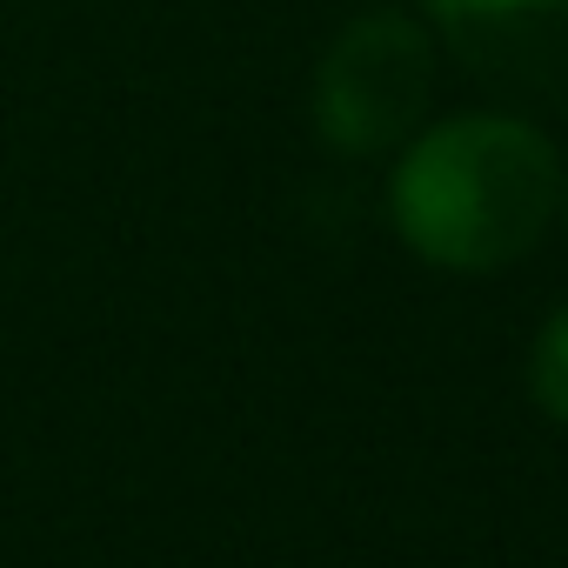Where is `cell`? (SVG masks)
I'll return each mask as SVG.
<instances>
[{
    "label": "cell",
    "mask_w": 568,
    "mask_h": 568,
    "mask_svg": "<svg viewBox=\"0 0 568 568\" xmlns=\"http://www.w3.org/2000/svg\"><path fill=\"white\" fill-rule=\"evenodd\" d=\"M435 41L515 108H568V0H422Z\"/></svg>",
    "instance_id": "3957f363"
},
{
    "label": "cell",
    "mask_w": 568,
    "mask_h": 568,
    "mask_svg": "<svg viewBox=\"0 0 568 568\" xmlns=\"http://www.w3.org/2000/svg\"><path fill=\"white\" fill-rule=\"evenodd\" d=\"M528 402H535L555 428H568V308H555L548 328H541L535 348H528Z\"/></svg>",
    "instance_id": "277c9868"
},
{
    "label": "cell",
    "mask_w": 568,
    "mask_h": 568,
    "mask_svg": "<svg viewBox=\"0 0 568 568\" xmlns=\"http://www.w3.org/2000/svg\"><path fill=\"white\" fill-rule=\"evenodd\" d=\"M435 94V41L408 14H362L315 68V134L335 154H388Z\"/></svg>",
    "instance_id": "7a4b0ae2"
},
{
    "label": "cell",
    "mask_w": 568,
    "mask_h": 568,
    "mask_svg": "<svg viewBox=\"0 0 568 568\" xmlns=\"http://www.w3.org/2000/svg\"><path fill=\"white\" fill-rule=\"evenodd\" d=\"M561 214H568V168H561Z\"/></svg>",
    "instance_id": "5b68a950"
},
{
    "label": "cell",
    "mask_w": 568,
    "mask_h": 568,
    "mask_svg": "<svg viewBox=\"0 0 568 568\" xmlns=\"http://www.w3.org/2000/svg\"><path fill=\"white\" fill-rule=\"evenodd\" d=\"M561 207V154L535 121L448 114L408 141L388 214L408 254L448 274H495L521 261Z\"/></svg>",
    "instance_id": "6da1fadb"
}]
</instances>
